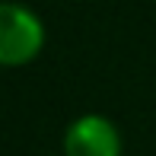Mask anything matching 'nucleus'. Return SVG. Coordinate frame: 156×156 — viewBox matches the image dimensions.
I'll list each match as a JSON object with an SVG mask.
<instances>
[{"instance_id":"nucleus-2","label":"nucleus","mask_w":156,"mask_h":156,"mask_svg":"<svg viewBox=\"0 0 156 156\" xmlns=\"http://www.w3.org/2000/svg\"><path fill=\"white\" fill-rule=\"evenodd\" d=\"M64 156H121V134L105 115H80L64 131Z\"/></svg>"},{"instance_id":"nucleus-1","label":"nucleus","mask_w":156,"mask_h":156,"mask_svg":"<svg viewBox=\"0 0 156 156\" xmlns=\"http://www.w3.org/2000/svg\"><path fill=\"white\" fill-rule=\"evenodd\" d=\"M45 48V26L26 3L6 0L0 6V61L6 67H23Z\"/></svg>"}]
</instances>
